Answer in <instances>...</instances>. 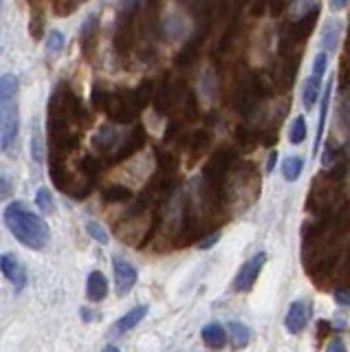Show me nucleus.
I'll use <instances>...</instances> for the list:
<instances>
[{"instance_id": "obj_11", "label": "nucleus", "mask_w": 350, "mask_h": 352, "mask_svg": "<svg viewBox=\"0 0 350 352\" xmlns=\"http://www.w3.org/2000/svg\"><path fill=\"white\" fill-rule=\"evenodd\" d=\"M331 97H333V80H328V84L324 86V95H322V102H320V119H317V132H315V150L313 154L320 152V143L324 137V130H326V117H328V108H331Z\"/></svg>"}, {"instance_id": "obj_33", "label": "nucleus", "mask_w": 350, "mask_h": 352, "mask_svg": "<svg viewBox=\"0 0 350 352\" xmlns=\"http://www.w3.org/2000/svg\"><path fill=\"white\" fill-rule=\"evenodd\" d=\"M350 0H328V7H331V11H335V14H339V11H344L348 7Z\"/></svg>"}, {"instance_id": "obj_24", "label": "nucleus", "mask_w": 350, "mask_h": 352, "mask_svg": "<svg viewBox=\"0 0 350 352\" xmlns=\"http://www.w3.org/2000/svg\"><path fill=\"white\" fill-rule=\"evenodd\" d=\"M36 205L40 209V214H53L56 201H53V194L47 190V187H40V190L36 192Z\"/></svg>"}, {"instance_id": "obj_36", "label": "nucleus", "mask_w": 350, "mask_h": 352, "mask_svg": "<svg viewBox=\"0 0 350 352\" xmlns=\"http://www.w3.org/2000/svg\"><path fill=\"white\" fill-rule=\"evenodd\" d=\"M278 161V152H271L269 154V161H267V172H273V165Z\"/></svg>"}, {"instance_id": "obj_22", "label": "nucleus", "mask_w": 350, "mask_h": 352, "mask_svg": "<svg viewBox=\"0 0 350 352\" xmlns=\"http://www.w3.org/2000/svg\"><path fill=\"white\" fill-rule=\"evenodd\" d=\"M339 36H342V27H339L335 20H328V25H326V29H324V40H322L324 51H326V49H328V53L335 51V47H337V38H339Z\"/></svg>"}, {"instance_id": "obj_30", "label": "nucleus", "mask_w": 350, "mask_h": 352, "mask_svg": "<svg viewBox=\"0 0 350 352\" xmlns=\"http://www.w3.org/2000/svg\"><path fill=\"white\" fill-rule=\"evenodd\" d=\"M218 240H221V234H218V231H216V234L207 236V238H203V240L199 242V249H201V251H207V249H212V247L216 245Z\"/></svg>"}, {"instance_id": "obj_20", "label": "nucleus", "mask_w": 350, "mask_h": 352, "mask_svg": "<svg viewBox=\"0 0 350 352\" xmlns=\"http://www.w3.org/2000/svg\"><path fill=\"white\" fill-rule=\"evenodd\" d=\"M31 157H34L36 163L45 161V141H42L38 121H34V128H31Z\"/></svg>"}, {"instance_id": "obj_6", "label": "nucleus", "mask_w": 350, "mask_h": 352, "mask_svg": "<svg viewBox=\"0 0 350 352\" xmlns=\"http://www.w3.org/2000/svg\"><path fill=\"white\" fill-rule=\"evenodd\" d=\"M113 273H115V291L119 297H126L137 284V269L124 258H113Z\"/></svg>"}, {"instance_id": "obj_2", "label": "nucleus", "mask_w": 350, "mask_h": 352, "mask_svg": "<svg viewBox=\"0 0 350 352\" xmlns=\"http://www.w3.org/2000/svg\"><path fill=\"white\" fill-rule=\"evenodd\" d=\"M326 69H328V53L326 51H320V53L315 55L311 75L306 77L304 88H302V104H304L306 110H311L317 102H320V95L324 91V75H326Z\"/></svg>"}, {"instance_id": "obj_15", "label": "nucleus", "mask_w": 350, "mask_h": 352, "mask_svg": "<svg viewBox=\"0 0 350 352\" xmlns=\"http://www.w3.org/2000/svg\"><path fill=\"white\" fill-rule=\"evenodd\" d=\"M148 315V306L141 304V306H135L133 311H128L122 319H117L115 324V330L117 333H128V330H133L141 324V319H146Z\"/></svg>"}, {"instance_id": "obj_28", "label": "nucleus", "mask_w": 350, "mask_h": 352, "mask_svg": "<svg viewBox=\"0 0 350 352\" xmlns=\"http://www.w3.org/2000/svg\"><path fill=\"white\" fill-rule=\"evenodd\" d=\"M14 194V183L9 181V176L0 174V201H5V198H9Z\"/></svg>"}, {"instance_id": "obj_23", "label": "nucleus", "mask_w": 350, "mask_h": 352, "mask_svg": "<svg viewBox=\"0 0 350 352\" xmlns=\"http://www.w3.org/2000/svg\"><path fill=\"white\" fill-rule=\"evenodd\" d=\"M306 119L302 115H298L293 121H291V128H289V141L293 143V146H300V143H304L306 139Z\"/></svg>"}, {"instance_id": "obj_17", "label": "nucleus", "mask_w": 350, "mask_h": 352, "mask_svg": "<svg viewBox=\"0 0 350 352\" xmlns=\"http://www.w3.org/2000/svg\"><path fill=\"white\" fill-rule=\"evenodd\" d=\"M227 337H232L234 348H247L251 341V328L243 322H229L227 324Z\"/></svg>"}, {"instance_id": "obj_26", "label": "nucleus", "mask_w": 350, "mask_h": 352, "mask_svg": "<svg viewBox=\"0 0 350 352\" xmlns=\"http://www.w3.org/2000/svg\"><path fill=\"white\" fill-rule=\"evenodd\" d=\"M64 44H67V40H64V33L58 31V29H53L49 31V38H47V53L51 55H58L64 51Z\"/></svg>"}, {"instance_id": "obj_1", "label": "nucleus", "mask_w": 350, "mask_h": 352, "mask_svg": "<svg viewBox=\"0 0 350 352\" xmlns=\"http://www.w3.org/2000/svg\"><path fill=\"white\" fill-rule=\"evenodd\" d=\"M5 225L12 231V236L27 249L40 251V249H45L51 240L49 225L38 214L27 209L20 201H14L5 207Z\"/></svg>"}, {"instance_id": "obj_35", "label": "nucleus", "mask_w": 350, "mask_h": 352, "mask_svg": "<svg viewBox=\"0 0 350 352\" xmlns=\"http://www.w3.org/2000/svg\"><path fill=\"white\" fill-rule=\"evenodd\" d=\"M82 317H84V322H86V324H91V322H95V317H97V315L91 313L89 308H82Z\"/></svg>"}, {"instance_id": "obj_13", "label": "nucleus", "mask_w": 350, "mask_h": 352, "mask_svg": "<svg viewBox=\"0 0 350 352\" xmlns=\"http://www.w3.org/2000/svg\"><path fill=\"white\" fill-rule=\"evenodd\" d=\"M201 337H203L207 348L218 350V348H223L227 344V328H223L221 324H207L201 330Z\"/></svg>"}, {"instance_id": "obj_31", "label": "nucleus", "mask_w": 350, "mask_h": 352, "mask_svg": "<svg viewBox=\"0 0 350 352\" xmlns=\"http://www.w3.org/2000/svg\"><path fill=\"white\" fill-rule=\"evenodd\" d=\"M42 27H45V22H42V16H34V20H31V36H34L36 40H40L42 36Z\"/></svg>"}, {"instance_id": "obj_19", "label": "nucleus", "mask_w": 350, "mask_h": 352, "mask_svg": "<svg viewBox=\"0 0 350 352\" xmlns=\"http://www.w3.org/2000/svg\"><path fill=\"white\" fill-rule=\"evenodd\" d=\"M130 99H133V104L137 110L146 108L148 102L152 99V82H141L133 93H130Z\"/></svg>"}, {"instance_id": "obj_18", "label": "nucleus", "mask_w": 350, "mask_h": 352, "mask_svg": "<svg viewBox=\"0 0 350 352\" xmlns=\"http://www.w3.org/2000/svg\"><path fill=\"white\" fill-rule=\"evenodd\" d=\"M304 172V159L302 157H287L282 161V176L284 181L295 183Z\"/></svg>"}, {"instance_id": "obj_8", "label": "nucleus", "mask_w": 350, "mask_h": 352, "mask_svg": "<svg viewBox=\"0 0 350 352\" xmlns=\"http://www.w3.org/2000/svg\"><path fill=\"white\" fill-rule=\"evenodd\" d=\"M144 141H146V135H144V128H139L135 126L133 130H128L126 135H122V141H119V146L113 154V159L115 161H124L128 157H133V154L144 146Z\"/></svg>"}, {"instance_id": "obj_21", "label": "nucleus", "mask_w": 350, "mask_h": 352, "mask_svg": "<svg viewBox=\"0 0 350 352\" xmlns=\"http://www.w3.org/2000/svg\"><path fill=\"white\" fill-rule=\"evenodd\" d=\"M130 198H133V192H130L126 185H117V183H113V185L104 192V201H106V203H126V201H130Z\"/></svg>"}, {"instance_id": "obj_27", "label": "nucleus", "mask_w": 350, "mask_h": 352, "mask_svg": "<svg viewBox=\"0 0 350 352\" xmlns=\"http://www.w3.org/2000/svg\"><path fill=\"white\" fill-rule=\"evenodd\" d=\"M106 99H108V91H104V88H100V86H93V93H91V106H93L95 110H104Z\"/></svg>"}, {"instance_id": "obj_12", "label": "nucleus", "mask_w": 350, "mask_h": 352, "mask_svg": "<svg viewBox=\"0 0 350 352\" xmlns=\"http://www.w3.org/2000/svg\"><path fill=\"white\" fill-rule=\"evenodd\" d=\"M86 295H89L91 302H102L108 295V280L102 271H93L89 275V282H86Z\"/></svg>"}, {"instance_id": "obj_10", "label": "nucleus", "mask_w": 350, "mask_h": 352, "mask_svg": "<svg viewBox=\"0 0 350 352\" xmlns=\"http://www.w3.org/2000/svg\"><path fill=\"white\" fill-rule=\"evenodd\" d=\"M119 141H122V135H119V130L115 126H102L100 130L95 132L93 137V148L100 152V154H111V150H117ZM115 154V152H113Z\"/></svg>"}, {"instance_id": "obj_32", "label": "nucleus", "mask_w": 350, "mask_h": 352, "mask_svg": "<svg viewBox=\"0 0 350 352\" xmlns=\"http://www.w3.org/2000/svg\"><path fill=\"white\" fill-rule=\"evenodd\" d=\"M119 5H122V14H135V9L139 7V0H119Z\"/></svg>"}, {"instance_id": "obj_25", "label": "nucleus", "mask_w": 350, "mask_h": 352, "mask_svg": "<svg viewBox=\"0 0 350 352\" xmlns=\"http://www.w3.org/2000/svg\"><path fill=\"white\" fill-rule=\"evenodd\" d=\"M86 231H89V236L100 242V245H108V240H111V236H108V231L104 225H100L97 220H86Z\"/></svg>"}, {"instance_id": "obj_7", "label": "nucleus", "mask_w": 350, "mask_h": 352, "mask_svg": "<svg viewBox=\"0 0 350 352\" xmlns=\"http://www.w3.org/2000/svg\"><path fill=\"white\" fill-rule=\"evenodd\" d=\"M18 108L16 102L12 106H7L3 113H0V150H12V146L16 143L18 137Z\"/></svg>"}, {"instance_id": "obj_5", "label": "nucleus", "mask_w": 350, "mask_h": 352, "mask_svg": "<svg viewBox=\"0 0 350 352\" xmlns=\"http://www.w3.org/2000/svg\"><path fill=\"white\" fill-rule=\"evenodd\" d=\"M104 110L108 115H111L113 121H117V124H128V121L135 119V104L133 99H130V95H122V93H108V99H106V106Z\"/></svg>"}, {"instance_id": "obj_16", "label": "nucleus", "mask_w": 350, "mask_h": 352, "mask_svg": "<svg viewBox=\"0 0 350 352\" xmlns=\"http://www.w3.org/2000/svg\"><path fill=\"white\" fill-rule=\"evenodd\" d=\"M95 38H97V16H91V18H86L84 27L80 31V47L86 58H91L93 47H95Z\"/></svg>"}, {"instance_id": "obj_34", "label": "nucleus", "mask_w": 350, "mask_h": 352, "mask_svg": "<svg viewBox=\"0 0 350 352\" xmlns=\"http://www.w3.org/2000/svg\"><path fill=\"white\" fill-rule=\"evenodd\" d=\"M326 348L331 350V352H335V350H337V352H344V350H346V344H342V341H339V339H333L331 344H328Z\"/></svg>"}, {"instance_id": "obj_4", "label": "nucleus", "mask_w": 350, "mask_h": 352, "mask_svg": "<svg viewBox=\"0 0 350 352\" xmlns=\"http://www.w3.org/2000/svg\"><path fill=\"white\" fill-rule=\"evenodd\" d=\"M313 317V304L306 300H295L289 311L287 317H284V328H287L289 335H302L306 326H309Z\"/></svg>"}, {"instance_id": "obj_9", "label": "nucleus", "mask_w": 350, "mask_h": 352, "mask_svg": "<svg viewBox=\"0 0 350 352\" xmlns=\"http://www.w3.org/2000/svg\"><path fill=\"white\" fill-rule=\"evenodd\" d=\"M0 273H3L5 278L16 286V289H23V286L27 284L25 264L20 262L16 256H12V253H5V256L0 258Z\"/></svg>"}, {"instance_id": "obj_14", "label": "nucleus", "mask_w": 350, "mask_h": 352, "mask_svg": "<svg viewBox=\"0 0 350 352\" xmlns=\"http://www.w3.org/2000/svg\"><path fill=\"white\" fill-rule=\"evenodd\" d=\"M16 95H18V77L16 75L0 77V113L16 102Z\"/></svg>"}, {"instance_id": "obj_3", "label": "nucleus", "mask_w": 350, "mask_h": 352, "mask_svg": "<svg viewBox=\"0 0 350 352\" xmlns=\"http://www.w3.org/2000/svg\"><path fill=\"white\" fill-rule=\"evenodd\" d=\"M265 264H267V253L265 251H260V253H256V256H251L243 264V267L238 269L236 278L232 282V289L236 293H249L251 289H254L258 275L262 273V269H265Z\"/></svg>"}, {"instance_id": "obj_29", "label": "nucleus", "mask_w": 350, "mask_h": 352, "mask_svg": "<svg viewBox=\"0 0 350 352\" xmlns=\"http://www.w3.org/2000/svg\"><path fill=\"white\" fill-rule=\"evenodd\" d=\"M335 302L346 308V311H350V291H335Z\"/></svg>"}]
</instances>
